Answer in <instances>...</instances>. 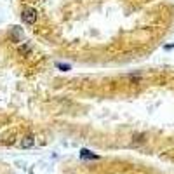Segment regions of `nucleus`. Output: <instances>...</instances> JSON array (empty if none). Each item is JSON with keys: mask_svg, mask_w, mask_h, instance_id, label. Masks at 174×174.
Returning <instances> with one entry per match:
<instances>
[{"mask_svg": "<svg viewBox=\"0 0 174 174\" xmlns=\"http://www.w3.org/2000/svg\"><path fill=\"white\" fill-rule=\"evenodd\" d=\"M21 19H23L26 24H35L38 19V12L35 11L33 7H26L23 9V12H21Z\"/></svg>", "mask_w": 174, "mask_h": 174, "instance_id": "f257e3e1", "label": "nucleus"}, {"mask_svg": "<svg viewBox=\"0 0 174 174\" xmlns=\"http://www.w3.org/2000/svg\"><path fill=\"white\" fill-rule=\"evenodd\" d=\"M19 146L23 148V150H26V148L35 146V138H33V136H24L23 139L19 141Z\"/></svg>", "mask_w": 174, "mask_h": 174, "instance_id": "f03ea898", "label": "nucleus"}, {"mask_svg": "<svg viewBox=\"0 0 174 174\" xmlns=\"http://www.w3.org/2000/svg\"><path fill=\"white\" fill-rule=\"evenodd\" d=\"M12 33H14V40L16 42H21V38H23V31L19 30V26L12 28Z\"/></svg>", "mask_w": 174, "mask_h": 174, "instance_id": "7ed1b4c3", "label": "nucleus"}, {"mask_svg": "<svg viewBox=\"0 0 174 174\" xmlns=\"http://www.w3.org/2000/svg\"><path fill=\"white\" fill-rule=\"evenodd\" d=\"M80 157H82V159H99L98 155H94V153H91V151H87V150L80 151Z\"/></svg>", "mask_w": 174, "mask_h": 174, "instance_id": "20e7f679", "label": "nucleus"}]
</instances>
